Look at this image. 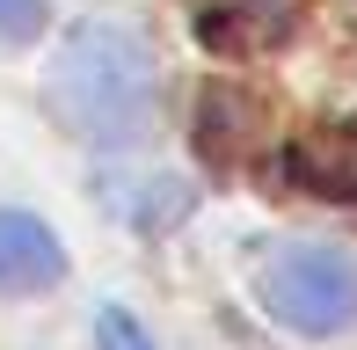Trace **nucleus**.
Returning <instances> with one entry per match:
<instances>
[{
  "mask_svg": "<svg viewBox=\"0 0 357 350\" xmlns=\"http://www.w3.org/2000/svg\"><path fill=\"white\" fill-rule=\"evenodd\" d=\"M44 102L66 124L80 146L95 153H124L153 139V52L132 37V29L88 22L66 37V52L52 59V81H44Z\"/></svg>",
  "mask_w": 357,
  "mask_h": 350,
  "instance_id": "f257e3e1",
  "label": "nucleus"
},
{
  "mask_svg": "<svg viewBox=\"0 0 357 350\" xmlns=\"http://www.w3.org/2000/svg\"><path fill=\"white\" fill-rule=\"evenodd\" d=\"M255 299L291 336H343V328H357V248L291 241L255 270Z\"/></svg>",
  "mask_w": 357,
  "mask_h": 350,
  "instance_id": "f03ea898",
  "label": "nucleus"
},
{
  "mask_svg": "<svg viewBox=\"0 0 357 350\" xmlns=\"http://www.w3.org/2000/svg\"><path fill=\"white\" fill-rule=\"evenodd\" d=\"M59 277H66V248H59V234L44 227L37 212L0 204V292H8V299H29V292H52Z\"/></svg>",
  "mask_w": 357,
  "mask_h": 350,
  "instance_id": "7ed1b4c3",
  "label": "nucleus"
},
{
  "mask_svg": "<svg viewBox=\"0 0 357 350\" xmlns=\"http://www.w3.org/2000/svg\"><path fill=\"white\" fill-rule=\"evenodd\" d=\"M299 0H204V37L219 52H270L291 37Z\"/></svg>",
  "mask_w": 357,
  "mask_h": 350,
  "instance_id": "20e7f679",
  "label": "nucleus"
},
{
  "mask_svg": "<svg viewBox=\"0 0 357 350\" xmlns=\"http://www.w3.org/2000/svg\"><path fill=\"white\" fill-rule=\"evenodd\" d=\"M291 175L314 197H357V124H328L306 146H291Z\"/></svg>",
  "mask_w": 357,
  "mask_h": 350,
  "instance_id": "39448f33",
  "label": "nucleus"
},
{
  "mask_svg": "<svg viewBox=\"0 0 357 350\" xmlns=\"http://www.w3.org/2000/svg\"><path fill=\"white\" fill-rule=\"evenodd\" d=\"M95 350H153V336L139 328V314L102 307V314H95Z\"/></svg>",
  "mask_w": 357,
  "mask_h": 350,
  "instance_id": "423d86ee",
  "label": "nucleus"
},
{
  "mask_svg": "<svg viewBox=\"0 0 357 350\" xmlns=\"http://www.w3.org/2000/svg\"><path fill=\"white\" fill-rule=\"evenodd\" d=\"M44 0H0V37L8 44H29V37H44Z\"/></svg>",
  "mask_w": 357,
  "mask_h": 350,
  "instance_id": "0eeeda50",
  "label": "nucleus"
}]
</instances>
